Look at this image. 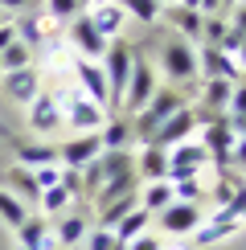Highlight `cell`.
I'll list each match as a JSON object with an SVG mask.
<instances>
[{"label": "cell", "instance_id": "6da1fadb", "mask_svg": "<svg viewBox=\"0 0 246 250\" xmlns=\"http://www.w3.org/2000/svg\"><path fill=\"white\" fill-rule=\"evenodd\" d=\"M131 62H136V45L123 37H111L107 54H102V74H107V115H119L123 107V90L131 78Z\"/></svg>", "mask_w": 246, "mask_h": 250}, {"label": "cell", "instance_id": "7a4b0ae2", "mask_svg": "<svg viewBox=\"0 0 246 250\" xmlns=\"http://www.w3.org/2000/svg\"><path fill=\"white\" fill-rule=\"evenodd\" d=\"M160 70H164V78H172L177 86H193V82H201V70H197V45L193 41H184V37H164L160 41Z\"/></svg>", "mask_w": 246, "mask_h": 250}, {"label": "cell", "instance_id": "3957f363", "mask_svg": "<svg viewBox=\"0 0 246 250\" xmlns=\"http://www.w3.org/2000/svg\"><path fill=\"white\" fill-rule=\"evenodd\" d=\"M181 107H184V95H181L177 86H156V95L148 99V107L136 111V115H127L131 119V135H136L140 144H148L152 135H156L160 123L168 119L172 111H181Z\"/></svg>", "mask_w": 246, "mask_h": 250}, {"label": "cell", "instance_id": "277c9868", "mask_svg": "<svg viewBox=\"0 0 246 250\" xmlns=\"http://www.w3.org/2000/svg\"><path fill=\"white\" fill-rule=\"evenodd\" d=\"M156 66L152 62H144L136 54V62H131V78H127V90H123V107H119V115H136V111L148 107V99L156 95Z\"/></svg>", "mask_w": 246, "mask_h": 250}, {"label": "cell", "instance_id": "5b68a950", "mask_svg": "<svg viewBox=\"0 0 246 250\" xmlns=\"http://www.w3.org/2000/svg\"><path fill=\"white\" fill-rule=\"evenodd\" d=\"M201 131V148L209 152V164H218V168H230V148H234V140H238V131H234V123H230V115H222L213 119V123H205V127H197Z\"/></svg>", "mask_w": 246, "mask_h": 250}, {"label": "cell", "instance_id": "8992f818", "mask_svg": "<svg viewBox=\"0 0 246 250\" xmlns=\"http://www.w3.org/2000/svg\"><path fill=\"white\" fill-rule=\"evenodd\" d=\"M62 115H66V127L74 135H86V131H99L107 123V111L99 107L95 99H86L82 90H74L70 99H62Z\"/></svg>", "mask_w": 246, "mask_h": 250}, {"label": "cell", "instance_id": "52a82bcc", "mask_svg": "<svg viewBox=\"0 0 246 250\" xmlns=\"http://www.w3.org/2000/svg\"><path fill=\"white\" fill-rule=\"evenodd\" d=\"M201 222H205V209H201V205H189V201H172L168 209H160V213H156L160 234H168V238H184V234H193Z\"/></svg>", "mask_w": 246, "mask_h": 250}, {"label": "cell", "instance_id": "ba28073f", "mask_svg": "<svg viewBox=\"0 0 246 250\" xmlns=\"http://www.w3.org/2000/svg\"><path fill=\"white\" fill-rule=\"evenodd\" d=\"M193 131H197V115H193V107L184 103L181 111H172V115L160 123L156 135H152L148 144H152V148H164V152H168V148H177V144H184Z\"/></svg>", "mask_w": 246, "mask_h": 250}, {"label": "cell", "instance_id": "9c48e42d", "mask_svg": "<svg viewBox=\"0 0 246 250\" xmlns=\"http://www.w3.org/2000/svg\"><path fill=\"white\" fill-rule=\"evenodd\" d=\"M70 45H74V54H78V58L99 62L102 54H107V45H111V41L102 37L95 25H90V17H86V13H78L74 21H70Z\"/></svg>", "mask_w": 246, "mask_h": 250}, {"label": "cell", "instance_id": "30bf717a", "mask_svg": "<svg viewBox=\"0 0 246 250\" xmlns=\"http://www.w3.org/2000/svg\"><path fill=\"white\" fill-rule=\"evenodd\" d=\"M29 127H33L37 135H54V131H62V127H66V115H62V99L41 90V95L29 103Z\"/></svg>", "mask_w": 246, "mask_h": 250}, {"label": "cell", "instance_id": "8fae6325", "mask_svg": "<svg viewBox=\"0 0 246 250\" xmlns=\"http://www.w3.org/2000/svg\"><path fill=\"white\" fill-rule=\"evenodd\" d=\"M99 156H102L99 131H86V135H70V140L58 148V164L62 168H86V164L99 160Z\"/></svg>", "mask_w": 246, "mask_h": 250}, {"label": "cell", "instance_id": "7c38bea8", "mask_svg": "<svg viewBox=\"0 0 246 250\" xmlns=\"http://www.w3.org/2000/svg\"><path fill=\"white\" fill-rule=\"evenodd\" d=\"M0 86H4V99L29 107V103L41 95V74L33 66H25V70H13V74H0Z\"/></svg>", "mask_w": 246, "mask_h": 250}, {"label": "cell", "instance_id": "4fadbf2b", "mask_svg": "<svg viewBox=\"0 0 246 250\" xmlns=\"http://www.w3.org/2000/svg\"><path fill=\"white\" fill-rule=\"evenodd\" d=\"M197 70H201V78H226V82H238L242 78L238 62H234L230 54H222V49H213V45H201L197 49Z\"/></svg>", "mask_w": 246, "mask_h": 250}, {"label": "cell", "instance_id": "5bb4252c", "mask_svg": "<svg viewBox=\"0 0 246 250\" xmlns=\"http://www.w3.org/2000/svg\"><path fill=\"white\" fill-rule=\"evenodd\" d=\"M74 78H78V90L86 99H95L102 111H107V74H102V66L99 62H86V58H78L74 62Z\"/></svg>", "mask_w": 246, "mask_h": 250}, {"label": "cell", "instance_id": "9a60e30c", "mask_svg": "<svg viewBox=\"0 0 246 250\" xmlns=\"http://www.w3.org/2000/svg\"><path fill=\"white\" fill-rule=\"evenodd\" d=\"M160 21L164 25L172 29V33L177 37H184V41H193V45H197L201 41V13H193V8H181V4H168V8H160Z\"/></svg>", "mask_w": 246, "mask_h": 250}, {"label": "cell", "instance_id": "2e32d148", "mask_svg": "<svg viewBox=\"0 0 246 250\" xmlns=\"http://www.w3.org/2000/svg\"><path fill=\"white\" fill-rule=\"evenodd\" d=\"M49 246H54V238H49L45 213H29L17 226V250H49Z\"/></svg>", "mask_w": 246, "mask_h": 250}, {"label": "cell", "instance_id": "e0dca14e", "mask_svg": "<svg viewBox=\"0 0 246 250\" xmlns=\"http://www.w3.org/2000/svg\"><path fill=\"white\" fill-rule=\"evenodd\" d=\"M4 189L13 193L17 201H25L29 209H37L41 189H37V181H33V168H25V164H13V168L4 172Z\"/></svg>", "mask_w": 246, "mask_h": 250}, {"label": "cell", "instance_id": "ac0fdd59", "mask_svg": "<svg viewBox=\"0 0 246 250\" xmlns=\"http://www.w3.org/2000/svg\"><path fill=\"white\" fill-rule=\"evenodd\" d=\"M238 230H242V222H234V217H226L222 209H213L209 222H201L197 230H193V242L189 246H213V242H222V238H230Z\"/></svg>", "mask_w": 246, "mask_h": 250}, {"label": "cell", "instance_id": "d6986e66", "mask_svg": "<svg viewBox=\"0 0 246 250\" xmlns=\"http://www.w3.org/2000/svg\"><path fill=\"white\" fill-rule=\"evenodd\" d=\"M86 17H90V25H95L107 41H111V37H119V33H123V25H127V13H123L115 0H111V4H90V8H86Z\"/></svg>", "mask_w": 246, "mask_h": 250}, {"label": "cell", "instance_id": "ffe728a7", "mask_svg": "<svg viewBox=\"0 0 246 250\" xmlns=\"http://www.w3.org/2000/svg\"><path fill=\"white\" fill-rule=\"evenodd\" d=\"M131 119L127 115H107V123L99 127V144H102V152H123V148H131Z\"/></svg>", "mask_w": 246, "mask_h": 250}, {"label": "cell", "instance_id": "44dd1931", "mask_svg": "<svg viewBox=\"0 0 246 250\" xmlns=\"http://www.w3.org/2000/svg\"><path fill=\"white\" fill-rule=\"evenodd\" d=\"M136 176H144V181H168V152L144 144V152L136 156Z\"/></svg>", "mask_w": 246, "mask_h": 250}, {"label": "cell", "instance_id": "7402d4cb", "mask_svg": "<svg viewBox=\"0 0 246 250\" xmlns=\"http://www.w3.org/2000/svg\"><path fill=\"white\" fill-rule=\"evenodd\" d=\"M197 90H201V103H197V107H205V111H226V107H230L234 82H226V78H201Z\"/></svg>", "mask_w": 246, "mask_h": 250}, {"label": "cell", "instance_id": "603a6c76", "mask_svg": "<svg viewBox=\"0 0 246 250\" xmlns=\"http://www.w3.org/2000/svg\"><path fill=\"white\" fill-rule=\"evenodd\" d=\"M238 189H246V172H238V168H218V181H213V189H209L213 209H222V205L230 201Z\"/></svg>", "mask_w": 246, "mask_h": 250}, {"label": "cell", "instance_id": "cb8c5ba5", "mask_svg": "<svg viewBox=\"0 0 246 250\" xmlns=\"http://www.w3.org/2000/svg\"><path fill=\"white\" fill-rule=\"evenodd\" d=\"M86 230H90V222L82 217V209H70V213L58 222V230H54V242H58V246H78L82 238H86Z\"/></svg>", "mask_w": 246, "mask_h": 250}, {"label": "cell", "instance_id": "d4e9b609", "mask_svg": "<svg viewBox=\"0 0 246 250\" xmlns=\"http://www.w3.org/2000/svg\"><path fill=\"white\" fill-rule=\"evenodd\" d=\"M172 201H177V197H172V185L168 181H148L140 189V209H148L152 217H156L160 209H168Z\"/></svg>", "mask_w": 246, "mask_h": 250}, {"label": "cell", "instance_id": "484cf974", "mask_svg": "<svg viewBox=\"0 0 246 250\" xmlns=\"http://www.w3.org/2000/svg\"><path fill=\"white\" fill-rule=\"evenodd\" d=\"M148 226H152V213H148V209H140V205H136V209H127V213L119 217V226H115L111 234H115L119 242H136L140 234H148Z\"/></svg>", "mask_w": 246, "mask_h": 250}, {"label": "cell", "instance_id": "4316f807", "mask_svg": "<svg viewBox=\"0 0 246 250\" xmlns=\"http://www.w3.org/2000/svg\"><path fill=\"white\" fill-rule=\"evenodd\" d=\"M17 164H25V168L58 164V148L54 144H17Z\"/></svg>", "mask_w": 246, "mask_h": 250}, {"label": "cell", "instance_id": "83f0119b", "mask_svg": "<svg viewBox=\"0 0 246 250\" xmlns=\"http://www.w3.org/2000/svg\"><path fill=\"white\" fill-rule=\"evenodd\" d=\"M25 66H33V49L25 41H13V45L0 49V74H13V70H25Z\"/></svg>", "mask_w": 246, "mask_h": 250}, {"label": "cell", "instance_id": "f1b7e54d", "mask_svg": "<svg viewBox=\"0 0 246 250\" xmlns=\"http://www.w3.org/2000/svg\"><path fill=\"white\" fill-rule=\"evenodd\" d=\"M115 4L123 8L127 17H136V21H144V25H156L160 21V0H115Z\"/></svg>", "mask_w": 246, "mask_h": 250}, {"label": "cell", "instance_id": "f546056e", "mask_svg": "<svg viewBox=\"0 0 246 250\" xmlns=\"http://www.w3.org/2000/svg\"><path fill=\"white\" fill-rule=\"evenodd\" d=\"M25 217H29V205H25V201H17V197L8 193L4 185H0V222H4V226H13V230H17V226L25 222Z\"/></svg>", "mask_w": 246, "mask_h": 250}, {"label": "cell", "instance_id": "4dcf8cb0", "mask_svg": "<svg viewBox=\"0 0 246 250\" xmlns=\"http://www.w3.org/2000/svg\"><path fill=\"white\" fill-rule=\"evenodd\" d=\"M82 250H127V242H119L111 230H102V226H90L86 238H82Z\"/></svg>", "mask_w": 246, "mask_h": 250}, {"label": "cell", "instance_id": "1f68e13d", "mask_svg": "<svg viewBox=\"0 0 246 250\" xmlns=\"http://www.w3.org/2000/svg\"><path fill=\"white\" fill-rule=\"evenodd\" d=\"M226 33H230V21H226V17H205V21H201V41H197V45H213V49H218Z\"/></svg>", "mask_w": 246, "mask_h": 250}, {"label": "cell", "instance_id": "d6a6232c", "mask_svg": "<svg viewBox=\"0 0 246 250\" xmlns=\"http://www.w3.org/2000/svg\"><path fill=\"white\" fill-rule=\"evenodd\" d=\"M70 201H74V197L62 189V185H54V189H45V193H41L37 209H41V213H66V205H70Z\"/></svg>", "mask_w": 246, "mask_h": 250}, {"label": "cell", "instance_id": "836d02e7", "mask_svg": "<svg viewBox=\"0 0 246 250\" xmlns=\"http://www.w3.org/2000/svg\"><path fill=\"white\" fill-rule=\"evenodd\" d=\"M82 13L78 0H45V21H74Z\"/></svg>", "mask_w": 246, "mask_h": 250}, {"label": "cell", "instance_id": "e575fe53", "mask_svg": "<svg viewBox=\"0 0 246 250\" xmlns=\"http://www.w3.org/2000/svg\"><path fill=\"white\" fill-rule=\"evenodd\" d=\"M33 181H37L41 193L54 189V185H62V164H41V168H33Z\"/></svg>", "mask_w": 246, "mask_h": 250}, {"label": "cell", "instance_id": "d590c367", "mask_svg": "<svg viewBox=\"0 0 246 250\" xmlns=\"http://www.w3.org/2000/svg\"><path fill=\"white\" fill-rule=\"evenodd\" d=\"M230 168L246 172V131H238V140H234V148H230Z\"/></svg>", "mask_w": 246, "mask_h": 250}, {"label": "cell", "instance_id": "8d00e7d4", "mask_svg": "<svg viewBox=\"0 0 246 250\" xmlns=\"http://www.w3.org/2000/svg\"><path fill=\"white\" fill-rule=\"evenodd\" d=\"M226 21H230V29H234V33H242V37H246V4L230 8V13H226Z\"/></svg>", "mask_w": 246, "mask_h": 250}, {"label": "cell", "instance_id": "74e56055", "mask_svg": "<svg viewBox=\"0 0 246 250\" xmlns=\"http://www.w3.org/2000/svg\"><path fill=\"white\" fill-rule=\"evenodd\" d=\"M160 246H164V242H160L156 234H140L136 242H127V250H160Z\"/></svg>", "mask_w": 246, "mask_h": 250}, {"label": "cell", "instance_id": "f35d334b", "mask_svg": "<svg viewBox=\"0 0 246 250\" xmlns=\"http://www.w3.org/2000/svg\"><path fill=\"white\" fill-rule=\"evenodd\" d=\"M0 8H4V13H29L33 0H0Z\"/></svg>", "mask_w": 246, "mask_h": 250}, {"label": "cell", "instance_id": "ab89813d", "mask_svg": "<svg viewBox=\"0 0 246 250\" xmlns=\"http://www.w3.org/2000/svg\"><path fill=\"white\" fill-rule=\"evenodd\" d=\"M13 41H17V29H13V21H8V25H0V49L13 45Z\"/></svg>", "mask_w": 246, "mask_h": 250}, {"label": "cell", "instance_id": "60d3db41", "mask_svg": "<svg viewBox=\"0 0 246 250\" xmlns=\"http://www.w3.org/2000/svg\"><path fill=\"white\" fill-rule=\"evenodd\" d=\"M234 62H238V70H246V37H242V45H238V54H234Z\"/></svg>", "mask_w": 246, "mask_h": 250}, {"label": "cell", "instance_id": "b9f144b4", "mask_svg": "<svg viewBox=\"0 0 246 250\" xmlns=\"http://www.w3.org/2000/svg\"><path fill=\"white\" fill-rule=\"evenodd\" d=\"M177 4H181V8H193V13H197V4H201V0H177Z\"/></svg>", "mask_w": 246, "mask_h": 250}, {"label": "cell", "instance_id": "7bdbcfd3", "mask_svg": "<svg viewBox=\"0 0 246 250\" xmlns=\"http://www.w3.org/2000/svg\"><path fill=\"white\" fill-rule=\"evenodd\" d=\"M242 0H222V13H230V8H238Z\"/></svg>", "mask_w": 246, "mask_h": 250}, {"label": "cell", "instance_id": "ee69618b", "mask_svg": "<svg viewBox=\"0 0 246 250\" xmlns=\"http://www.w3.org/2000/svg\"><path fill=\"white\" fill-rule=\"evenodd\" d=\"M160 250H193V246H181V242H177V246H168V242H164Z\"/></svg>", "mask_w": 246, "mask_h": 250}, {"label": "cell", "instance_id": "f6af8a7d", "mask_svg": "<svg viewBox=\"0 0 246 250\" xmlns=\"http://www.w3.org/2000/svg\"><path fill=\"white\" fill-rule=\"evenodd\" d=\"M8 21H13V17H8V13H4V8H0V25H8Z\"/></svg>", "mask_w": 246, "mask_h": 250}, {"label": "cell", "instance_id": "bcb514c9", "mask_svg": "<svg viewBox=\"0 0 246 250\" xmlns=\"http://www.w3.org/2000/svg\"><path fill=\"white\" fill-rule=\"evenodd\" d=\"M160 4H164V8H168V4H177V0H160Z\"/></svg>", "mask_w": 246, "mask_h": 250}, {"label": "cell", "instance_id": "7dc6e473", "mask_svg": "<svg viewBox=\"0 0 246 250\" xmlns=\"http://www.w3.org/2000/svg\"><path fill=\"white\" fill-rule=\"evenodd\" d=\"M95 4H111V0H95Z\"/></svg>", "mask_w": 246, "mask_h": 250}, {"label": "cell", "instance_id": "c3c4849f", "mask_svg": "<svg viewBox=\"0 0 246 250\" xmlns=\"http://www.w3.org/2000/svg\"><path fill=\"white\" fill-rule=\"evenodd\" d=\"M242 4H246V0H242Z\"/></svg>", "mask_w": 246, "mask_h": 250}]
</instances>
